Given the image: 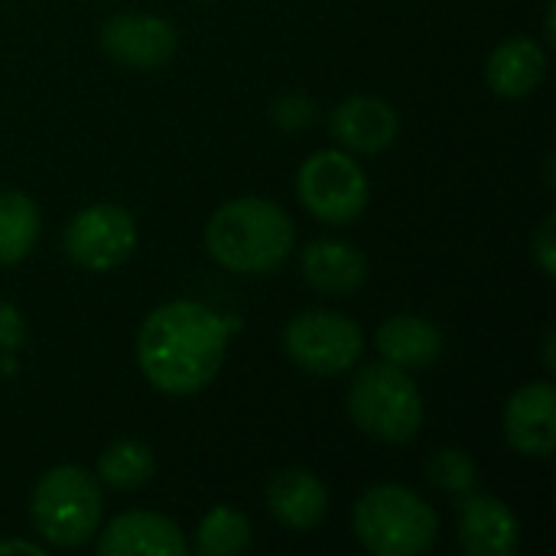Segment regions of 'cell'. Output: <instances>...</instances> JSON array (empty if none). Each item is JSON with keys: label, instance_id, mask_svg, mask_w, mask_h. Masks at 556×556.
<instances>
[{"label": "cell", "instance_id": "6da1fadb", "mask_svg": "<svg viewBox=\"0 0 556 556\" xmlns=\"http://www.w3.org/2000/svg\"><path fill=\"white\" fill-rule=\"evenodd\" d=\"M235 326V319L192 300L163 303L137 332V365L160 394H199L222 371Z\"/></svg>", "mask_w": 556, "mask_h": 556}, {"label": "cell", "instance_id": "7a4b0ae2", "mask_svg": "<svg viewBox=\"0 0 556 556\" xmlns=\"http://www.w3.org/2000/svg\"><path fill=\"white\" fill-rule=\"evenodd\" d=\"M296 241L290 215L267 199H231L205 225V251L231 274H277Z\"/></svg>", "mask_w": 556, "mask_h": 556}, {"label": "cell", "instance_id": "3957f363", "mask_svg": "<svg viewBox=\"0 0 556 556\" xmlns=\"http://www.w3.org/2000/svg\"><path fill=\"white\" fill-rule=\"evenodd\" d=\"M352 531L368 554L417 556L437 544L440 518L414 489L384 482L355 502Z\"/></svg>", "mask_w": 556, "mask_h": 556}, {"label": "cell", "instance_id": "277c9868", "mask_svg": "<svg viewBox=\"0 0 556 556\" xmlns=\"http://www.w3.org/2000/svg\"><path fill=\"white\" fill-rule=\"evenodd\" d=\"M352 424L381 443L401 446L410 443L424 427V397L414 378L388 362L365 365L345 394Z\"/></svg>", "mask_w": 556, "mask_h": 556}, {"label": "cell", "instance_id": "5b68a950", "mask_svg": "<svg viewBox=\"0 0 556 556\" xmlns=\"http://www.w3.org/2000/svg\"><path fill=\"white\" fill-rule=\"evenodd\" d=\"M101 485L81 466L49 469L29 498V518L49 547L75 551L101 531Z\"/></svg>", "mask_w": 556, "mask_h": 556}, {"label": "cell", "instance_id": "8992f818", "mask_svg": "<svg viewBox=\"0 0 556 556\" xmlns=\"http://www.w3.org/2000/svg\"><path fill=\"white\" fill-rule=\"evenodd\" d=\"M283 352L300 371L313 378H336L362 358L365 336L362 326L342 313L306 309L287 323Z\"/></svg>", "mask_w": 556, "mask_h": 556}, {"label": "cell", "instance_id": "52a82bcc", "mask_svg": "<svg viewBox=\"0 0 556 556\" xmlns=\"http://www.w3.org/2000/svg\"><path fill=\"white\" fill-rule=\"evenodd\" d=\"M303 208L326 225H352L368 208V176L349 150H319L296 173Z\"/></svg>", "mask_w": 556, "mask_h": 556}, {"label": "cell", "instance_id": "ba28073f", "mask_svg": "<svg viewBox=\"0 0 556 556\" xmlns=\"http://www.w3.org/2000/svg\"><path fill=\"white\" fill-rule=\"evenodd\" d=\"M62 248L78 267L91 274H108L134 254L137 222L121 205H111V202L88 205L68 218Z\"/></svg>", "mask_w": 556, "mask_h": 556}, {"label": "cell", "instance_id": "9c48e42d", "mask_svg": "<svg viewBox=\"0 0 556 556\" xmlns=\"http://www.w3.org/2000/svg\"><path fill=\"white\" fill-rule=\"evenodd\" d=\"M176 46V26L153 13H117L101 26V49L127 68H160Z\"/></svg>", "mask_w": 556, "mask_h": 556}, {"label": "cell", "instance_id": "30bf717a", "mask_svg": "<svg viewBox=\"0 0 556 556\" xmlns=\"http://www.w3.org/2000/svg\"><path fill=\"white\" fill-rule=\"evenodd\" d=\"M505 440L515 453L547 459L556 440V391L551 381H531L505 404Z\"/></svg>", "mask_w": 556, "mask_h": 556}, {"label": "cell", "instance_id": "8fae6325", "mask_svg": "<svg viewBox=\"0 0 556 556\" xmlns=\"http://www.w3.org/2000/svg\"><path fill=\"white\" fill-rule=\"evenodd\" d=\"M101 556H186L189 541L176 521L156 511H124L98 534Z\"/></svg>", "mask_w": 556, "mask_h": 556}, {"label": "cell", "instance_id": "7c38bea8", "mask_svg": "<svg viewBox=\"0 0 556 556\" xmlns=\"http://www.w3.org/2000/svg\"><path fill=\"white\" fill-rule=\"evenodd\" d=\"M459 544L472 556H511L521 544V528L515 511L482 492L459 495Z\"/></svg>", "mask_w": 556, "mask_h": 556}, {"label": "cell", "instance_id": "4fadbf2b", "mask_svg": "<svg viewBox=\"0 0 556 556\" xmlns=\"http://www.w3.org/2000/svg\"><path fill=\"white\" fill-rule=\"evenodd\" d=\"M401 134L397 111L371 94H355L332 111V137L352 153H381Z\"/></svg>", "mask_w": 556, "mask_h": 556}, {"label": "cell", "instance_id": "5bb4252c", "mask_svg": "<svg viewBox=\"0 0 556 556\" xmlns=\"http://www.w3.org/2000/svg\"><path fill=\"white\" fill-rule=\"evenodd\" d=\"M267 508H270V515L283 528H290L296 534H306V531H313L326 518L329 492H326V485L313 472H306V469H283L267 485Z\"/></svg>", "mask_w": 556, "mask_h": 556}, {"label": "cell", "instance_id": "9a60e30c", "mask_svg": "<svg viewBox=\"0 0 556 556\" xmlns=\"http://www.w3.org/2000/svg\"><path fill=\"white\" fill-rule=\"evenodd\" d=\"M547 75V52L531 36H511L489 55L485 78L498 98H528Z\"/></svg>", "mask_w": 556, "mask_h": 556}, {"label": "cell", "instance_id": "2e32d148", "mask_svg": "<svg viewBox=\"0 0 556 556\" xmlns=\"http://www.w3.org/2000/svg\"><path fill=\"white\" fill-rule=\"evenodd\" d=\"M300 267H303L306 283L329 296H349L368 277L365 254L358 248H352L349 241H336V238H319V241L306 244Z\"/></svg>", "mask_w": 556, "mask_h": 556}, {"label": "cell", "instance_id": "e0dca14e", "mask_svg": "<svg viewBox=\"0 0 556 556\" xmlns=\"http://www.w3.org/2000/svg\"><path fill=\"white\" fill-rule=\"evenodd\" d=\"M378 352L388 365L404 371H424L440 362L443 336L424 316H391L378 329Z\"/></svg>", "mask_w": 556, "mask_h": 556}, {"label": "cell", "instance_id": "ac0fdd59", "mask_svg": "<svg viewBox=\"0 0 556 556\" xmlns=\"http://www.w3.org/2000/svg\"><path fill=\"white\" fill-rule=\"evenodd\" d=\"M39 238V208L26 192L0 189V264L23 261Z\"/></svg>", "mask_w": 556, "mask_h": 556}, {"label": "cell", "instance_id": "d6986e66", "mask_svg": "<svg viewBox=\"0 0 556 556\" xmlns=\"http://www.w3.org/2000/svg\"><path fill=\"white\" fill-rule=\"evenodd\" d=\"M156 472V459L140 440H117L98 456V479L117 492L143 489Z\"/></svg>", "mask_w": 556, "mask_h": 556}, {"label": "cell", "instance_id": "ffe728a7", "mask_svg": "<svg viewBox=\"0 0 556 556\" xmlns=\"http://www.w3.org/2000/svg\"><path fill=\"white\" fill-rule=\"evenodd\" d=\"M248 544H251V521L228 505L212 508L195 531V551L202 556H235L248 551Z\"/></svg>", "mask_w": 556, "mask_h": 556}, {"label": "cell", "instance_id": "44dd1931", "mask_svg": "<svg viewBox=\"0 0 556 556\" xmlns=\"http://www.w3.org/2000/svg\"><path fill=\"white\" fill-rule=\"evenodd\" d=\"M427 476H430V482L437 489H443L446 495H456V498L466 495V492H472L476 482H479V469H476L472 456L466 450H453V446L437 450L430 456Z\"/></svg>", "mask_w": 556, "mask_h": 556}, {"label": "cell", "instance_id": "7402d4cb", "mask_svg": "<svg viewBox=\"0 0 556 556\" xmlns=\"http://www.w3.org/2000/svg\"><path fill=\"white\" fill-rule=\"evenodd\" d=\"M270 117L280 130H303L306 124H313L316 117V104L303 94H283L274 101Z\"/></svg>", "mask_w": 556, "mask_h": 556}, {"label": "cell", "instance_id": "603a6c76", "mask_svg": "<svg viewBox=\"0 0 556 556\" xmlns=\"http://www.w3.org/2000/svg\"><path fill=\"white\" fill-rule=\"evenodd\" d=\"M26 342V319L16 306L0 303V355H13Z\"/></svg>", "mask_w": 556, "mask_h": 556}, {"label": "cell", "instance_id": "cb8c5ba5", "mask_svg": "<svg viewBox=\"0 0 556 556\" xmlns=\"http://www.w3.org/2000/svg\"><path fill=\"white\" fill-rule=\"evenodd\" d=\"M531 254H534V264L541 267L544 277H554L556 274V235H554V215H547L531 241Z\"/></svg>", "mask_w": 556, "mask_h": 556}, {"label": "cell", "instance_id": "d4e9b609", "mask_svg": "<svg viewBox=\"0 0 556 556\" xmlns=\"http://www.w3.org/2000/svg\"><path fill=\"white\" fill-rule=\"evenodd\" d=\"M0 554L46 556V547H39L36 541H0Z\"/></svg>", "mask_w": 556, "mask_h": 556}, {"label": "cell", "instance_id": "484cf974", "mask_svg": "<svg viewBox=\"0 0 556 556\" xmlns=\"http://www.w3.org/2000/svg\"><path fill=\"white\" fill-rule=\"evenodd\" d=\"M544 365H547V371H554V368H556L554 329H547V332H544Z\"/></svg>", "mask_w": 556, "mask_h": 556}, {"label": "cell", "instance_id": "4316f807", "mask_svg": "<svg viewBox=\"0 0 556 556\" xmlns=\"http://www.w3.org/2000/svg\"><path fill=\"white\" fill-rule=\"evenodd\" d=\"M554 13H556V3H554V0H551V7H547V23H544V29H547V42H556Z\"/></svg>", "mask_w": 556, "mask_h": 556}]
</instances>
